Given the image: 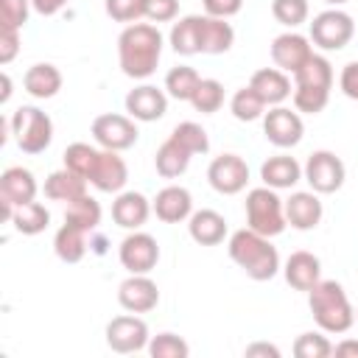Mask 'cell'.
Returning <instances> with one entry per match:
<instances>
[{
	"instance_id": "9c48e42d",
	"label": "cell",
	"mask_w": 358,
	"mask_h": 358,
	"mask_svg": "<svg viewBox=\"0 0 358 358\" xmlns=\"http://www.w3.org/2000/svg\"><path fill=\"white\" fill-rule=\"evenodd\" d=\"M106 347L112 352H120V355H131V352H140L148 347L151 336H148V324L145 319H140L137 313H120L115 319H109L106 324Z\"/></svg>"
},
{
	"instance_id": "7a4b0ae2",
	"label": "cell",
	"mask_w": 358,
	"mask_h": 358,
	"mask_svg": "<svg viewBox=\"0 0 358 358\" xmlns=\"http://www.w3.org/2000/svg\"><path fill=\"white\" fill-rule=\"evenodd\" d=\"M227 252H229V260L255 282L274 280L277 271L282 268L280 252L271 243V238H266V235H260V232H255L249 227H243V229L229 235Z\"/></svg>"
},
{
	"instance_id": "6da1fadb",
	"label": "cell",
	"mask_w": 358,
	"mask_h": 358,
	"mask_svg": "<svg viewBox=\"0 0 358 358\" xmlns=\"http://www.w3.org/2000/svg\"><path fill=\"white\" fill-rule=\"evenodd\" d=\"M162 34L154 22H131L117 36V64L123 76L143 81L157 73V64L162 59Z\"/></svg>"
},
{
	"instance_id": "ac0fdd59",
	"label": "cell",
	"mask_w": 358,
	"mask_h": 358,
	"mask_svg": "<svg viewBox=\"0 0 358 358\" xmlns=\"http://www.w3.org/2000/svg\"><path fill=\"white\" fill-rule=\"evenodd\" d=\"M322 215H324V207H322L319 193H313V190H296L285 199V221H288V227H294L299 232L316 229L322 224Z\"/></svg>"
},
{
	"instance_id": "d590c367",
	"label": "cell",
	"mask_w": 358,
	"mask_h": 358,
	"mask_svg": "<svg viewBox=\"0 0 358 358\" xmlns=\"http://www.w3.org/2000/svg\"><path fill=\"white\" fill-rule=\"evenodd\" d=\"M98 154H101V145H90V143H70V145L64 148V154H62V162H64V168H70L73 173H78V176L90 179V173H92V168H95Z\"/></svg>"
},
{
	"instance_id": "7dc6e473",
	"label": "cell",
	"mask_w": 358,
	"mask_h": 358,
	"mask_svg": "<svg viewBox=\"0 0 358 358\" xmlns=\"http://www.w3.org/2000/svg\"><path fill=\"white\" fill-rule=\"evenodd\" d=\"M338 87L350 101H358V62L344 64L341 76H338Z\"/></svg>"
},
{
	"instance_id": "ffe728a7",
	"label": "cell",
	"mask_w": 358,
	"mask_h": 358,
	"mask_svg": "<svg viewBox=\"0 0 358 358\" xmlns=\"http://www.w3.org/2000/svg\"><path fill=\"white\" fill-rule=\"evenodd\" d=\"M249 87L263 98L266 106H280L294 92V84H291L288 73H282L280 67H260V70H255L252 78H249Z\"/></svg>"
},
{
	"instance_id": "f35d334b",
	"label": "cell",
	"mask_w": 358,
	"mask_h": 358,
	"mask_svg": "<svg viewBox=\"0 0 358 358\" xmlns=\"http://www.w3.org/2000/svg\"><path fill=\"white\" fill-rule=\"evenodd\" d=\"M145 350H148L151 358H187L190 355V344L182 336H176V333H157V336H151Z\"/></svg>"
},
{
	"instance_id": "8d00e7d4",
	"label": "cell",
	"mask_w": 358,
	"mask_h": 358,
	"mask_svg": "<svg viewBox=\"0 0 358 358\" xmlns=\"http://www.w3.org/2000/svg\"><path fill=\"white\" fill-rule=\"evenodd\" d=\"M190 106L201 115H213L224 106V84L218 78H201L193 98H190Z\"/></svg>"
},
{
	"instance_id": "d6986e66",
	"label": "cell",
	"mask_w": 358,
	"mask_h": 358,
	"mask_svg": "<svg viewBox=\"0 0 358 358\" xmlns=\"http://www.w3.org/2000/svg\"><path fill=\"white\" fill-rule=\"evenodd\" d=\"M151 210L162 224H182L193 215V196L182 185H168L154 196Z\"/></svg>"
},
{
	"instance_id": "52a82bcc",
	"label": "cell",
	"mask_w": 358,
	"mask_h": 358,
	"mask_svg": "<svg viewBox=\"0 0 358 358\" xmlns=\"http://www.w3.org/2000/svg\"><path fill=\"white\" fill-rule=\"evenodd\" d=\"M308 36H310L313 48H319L324 53L341 50L355 36V20L341 8H324L308 22Z\"/></svg>"
},
{
	"instance_id": "db71d44e",
	"label": "cell",
	"mask_w": 358,
	"mask_h": 358,
	"mask_svg": "<svg viewBox=\"0 0 358 358\" xmlns=\"http://www.w3.org/2000/svg\"><path fill=\"white\" fill-rule=\"evenodd\" d=\"M355 322H358V308H355Z\"/></svg>"
},
{
	"instance_id": "f1b7e54d",
	"label": "cell",
	"mask_w": 358,
	"mask_h": 358,
	"mask_svg": "<svg viewBox=\"0 0 358 358\" xmlns=\"http://www.w3.org/2000/svg\"><path fill=\"white\" fill-rule=\"evenodd\" d=\"M235 45V28L227 20L201 14V53L221 56Z\"/></svg>"
},
{
	"instance_id": "681fc988",
	"label": "cell",
	"mask_w": 358,
	"mask_h": 358,
	"mask_svg": "<svg viewBox=\"0 0 358 358\" xmlns=\"http://www.w3.org/2000/svg\"><path fill=\"white\" fill-rule=\"evenodd\" d=\"M67 3H70V0H31L34 11L42 14V17H56Z\"/></svg>"
},
{
	"instance_id": "b9f144b4",
	"label": "cell",
	"mask_w": 358,
	"mask_h": 358,
	"mask_svg": "<svg viewBox=\"0 0 358 358\" xmlns=\"http://www.w3.org/2000/svg\"><path fill=\"white\" fill-rule=\"evenodd\" d=\"M103 11L115 22L131 25L145 17V0H103Z\"/></svg>"
},
{
	"instance_id": "2e32d148",
	"label": "cell",
	"mask_w": 358,
	"mask_h": 358,
	"mask_svg": "<svg viewBox=\"0 0 358 358\" xmlns=\"http://www.w3.org/2000/svg\"><path fill=\"white\" fill-rule=\"evenodd\" d=\"M117 302L129 313H148L159 305V288L148 274H129L117 285Z\"/></svg>"
},
{
	"instance_id": "ba28073f",
	"label": "cell",
	"mask_w": 358,
	"mask_h": 358,
	"mask_svg": "<svg viewBox=\"0 0 358 358\" xmlns=\"http://www.w3.org/2000/svg\"><path fill=\"white\" fill-rule=\"evenodd\" d=\"M302 179L310 185L313 193L319 196H330L336 190H341L344 179H347V168L341 162V157H336L333 151L327 148H319L313 151L305 165H302Z\"/></svg>"
},
{
	"instance_id": "bcb514c9",
	"label": "cell",
	"mask_w": 358,
	"mask_h": 358,
	"mask_svg": "<svg viewBox=\"0 0 358 358\" xmlns=\"http://www.w3.org/2000/svg\"><path fill=\"white\" fill-rule=\"evenodd\" d=\"M17 53H20V31L0 28V64H11Z\"/></svg>"
},
{
	"instance_id": "9a60e30c",
	"label": "cell",
	"mask_w": 358,
	"mask_h": 358,
	"mask_svg": "<svg viewBox=\"0 0 358 358\" xmlns=\"http://www.w3.org/2000/svg\"><path fill=\"white\" fill-rule=\"evenodd\" d=\"M123 106H126L129 117H134L140 123H154V120L165 117V112H168V92L154 84H140L126 92Z\"/></svg>"
},
{
	"instance_id": "816d5d0a",
	"label": "cell",
	"mask_w": 358,
	"mask_h": 358,
	"mask_svg": "<svg viewBox=\"0 0 358 358\" xmlns=\"http://www.w3.org/2000/svg\"><path fill=\"white\" fill-rule=\"evenodd\" d=\"M8 98H11V76L3 73V95H0V103H8Z\"/></svg>"
},
{
	"instance_id": "cb8c5ba5",
	"label": "cell",
	"mask_w": 358,
	"mask_h": 358,
	"mask_svg": "<svg viewBox=\"0 0 358 358\" xmlns=\"http://www.w3.org/2000/svg\"><path fill=\"white\" fill-rule=\"evenodd\" d=\"M187 232L199 246H218L227 238V218L218 210L201 207L187 218Z\"/></svg>"
},
{
	"instance_id": "f5cc1de1",
	"label": "cell",
	"mask_w": 358,
	"mask_h": 358,
	"mask_svg": "<svg viewBox=\"0 0 358 358\" xmlns=\"http://www.w3.org/2000/svg\"><path fill=\"white\" fill-rule=\"evenodd\" d=\"M327 6H333V8H338V6H344V3H350V0H324Z\"/></svg>"
},
{
	"instance_id": "4fadbf2b",
	"label": "cell",
	"mask_w": 358,
	"mask_h": 358,
	"mask_svg": "<svg viewBox=\"0 0 358 358\" xmlns=\"http://www.w3.org/2000/svg\"><path fill=\"white\" fill-rule=\"evenodd\" d=\"M207 182L221 196H238L249 185V165L238 154H221L207 165Z\"/></svg>"
},
{
	"instance_id": "5bb4252c",
	"label": "cell",
	"mask_w": 358,
	"mask_h": 358,
	"mask_svg": "<svg viewBox=\"0 0 358 358\" xmlns=\"http://www.w3.org/2000/svg\"><path fill=\"white\" fill-rule=\"evenodd\" d=\"M268 50H271V62H274V67H280V70L288 73V76H294V73H296V70L316 53L310 36L296 34V31H285V34L274 36Z\"/></svg>"
},
{
	"instance_id": "836d02e7",
	"label": "cell",
	"mask_w": 358,
	"mask_h": 358,
	"mask_svg": "<svg viewBox=\"0 0 358 358\" xmlns=\"http://www.w3.org/2000/svg\"><path fill=\"white\" fill-rule=\"evenodd\" d=\"M199 81H201V76H199L193 67L179 64V67H171V70H168L162 90L168 92V98H173V101H187V103H190V98H193Z\"/></svg>"
},
{
	"instance_id": "74e56055",
	"label": "cell",
	"mask_w": 358,
	"mask_h": 358,
	"mask_svg": "<svg viewBox=\"0 0 358 358\" xmlns=\"http://www.w3.org/2000/svg\"><path fill=\"white\" fill-rule=\"evenodd\" d=\"M171 137H173L179 145H185L193 157L210 151V137H207L204 126H199V123H193V120H182V123H176L173 131H171Z\"/></svg>"
},
{
	"instance_id": "8fae6325",
	"label": "cell",
	"mask_w": 358,
	"mask_h": 358,
	"mask_svg": "<svg viewBox=\"0 0 358 358\" xmlns=\"http://www.w3.org/2000/svg\"><path fill=\"white\" fill-rule=\"evenodd\" d=\"M117 260L129 274H151L159 263V243L154 235L131 229L117 246Z\"/></svg>"
},
{
	"instance_id": "1f68e13d",
	"label": "cell",
	"mask_w": 358,
	"mask_h": 358,
	"mask_svg": "<svg viewBox=\"0 0 358 358\" xmlns=\"http://www.w3.org/2000/svg\"><path fill=\"white\" fill-rule=\"evenodd\" d=\"M64 224H73V227H78V229L92 235L98 229V224H101V204H98V199L84 193L76 201H70L64 207Z\"/></svg>"
},
{
	"instance_id": "277c9868",
	"label": "cell",
	"mask_w": 358,
	"mask_h": 358,
	"mask_svg": "<svg viewBox=\"0 0 358 358\" xmlns=\"http://www.w3.org/2000/svg\"><path fill=\"white\" fill-rule=\"evenodd\" d=\"M333 90V64L327 56L313 53L296 73H294V109L302 115H319Z\"/></svg>"
},
{
	"instance_id": "3957f363",
	"label": "cell",
	"mask_w": 358,
	"mask_h": 358,
	"mask_svg": "<svg viewBox=\"0 0 358 358\" xmlns=\"http://www.w3.org/2000/svg\"><path fill=\"white\" fill-rule=\"evenodd\" d=\"M308 308L313 313L316 327L330 336H341L355 324V308L344 285L336 280H319L308 291Z\"/></svg>"
},
{
	"instance_id": "e575fe53",
	"label": "cell",
	"mask_w": 358,
	"mask_h": 358,
	"mask_svg": "<svg viewBox=\"0 0 358 358\" xmlns=\"http://www.w3.org/2000/svg\"><path fill=\"white\" fill-rule=\"evenodd\" d=\"M229 112H232L235 120H241V123H252V120H263V115H266V103H263V98L246 84V87L235 90V95L229 98Z\"/></svg>"
},
{
	"instance_id": "4316f807",
	"label": "cell",
	"mask_w": 358,
	"mask_h": 358,
	"mask_svg": "<svg viewBox=\"0 0 358 358\" xmlns=\"http://www.w3.org/2000/svg\"><path fill=\"white\" fill-rule=\"evenodd\" d=\"M87 185H90V182H87L84 176L73 173L70 168H59V171L48 173L42 190H45V196H48L50 201H64V204H70V201H76L78 196L90 193Z\"/></svg>"
},
{
	"instance_id": "484cf974",
	"label": "cell",
	"mask_w": 358,
	"mask_h": 358,
	"mask_svg": "<svg viewBox=\"0 0 358 358\" xmlns=\"http://www.w3.org/2000/svg\"><path fill=\"white\" fill-rule=\"evenodd\" d=\"M62 81H64V78H62L59 67L50 64V62L31 64V67L25 70V76H22V87H25V92H28L31 98H36V101H48V98L59 95Z\"/></svg>"
},
{
	"instance_id": "f6af8a7d",
	"label": "cell",
	"mask_w": 358,
	"mask_h": 358,
	"mask_svg": "<svg viewBox=\"0 0 358 358\" xmlns=\"http://www.w3.org/2000/svg\"><path fill=\"white\" fill-rule=\"evenodd\" d=\"M204 14L218 17V20H229L243 8V0H201Z\"/></svg>"
},
{
	"instance_id": "7c38bea8",
	"label": "cell",
	"mask_w": 358,
	"mask_h": 358,
	"mask_svg": "<svg viewBox=\"0 0 358 358\" xmlns=\"http://www.w3.org/2000/svg\"><path fill=\"white\" fill-rule=\"evenodd\" d=\"M263 134L277 148H294V145H299V140L305 134L302 115L296 109L282 106V103L268 106V112L263 115Z\"/></svg>"
},
{
	"instance_id": "5b68a950",
	"label": "cell",
	"mask_w": 358,
	"mask_h": 358,
	"mask_svg": "<svg viewBox=\"0 0 358 358\" xmlns=\"http://www.w3.org/2000/svg\"><path fill=\"white\" fill-rule=\"evenodd\" d=\"M243 213H246V227L266 235V238H277L280 232H285L288 221H285V201L277 196L274 187H252L246 193L243 201Z\"/></svg>"
},
{
	"instance_id": "7bdbcfd3",
	"label": "cell",
	"mask_w": 358,
	"mask_h": 358,
	"mask_svg": "<svg viewBox=\"0 0 358 358\" xmlns=\"http://www.w3.org/2000/svg\"><path fill=\"white\" fill-rule=\"evenodd\" d=\"M31 0H3V25L0 28H14L20 31L28 22L31 14Z\"/></svg>"
},
{
	"instance_id": "d6a6232c",
	"label": "cell",
	"mask_w": 358,
	"mask_h": 358,
	"mask_svg": "<svg viewBox=\"0 0 358 358\" xmlns=\"http://www.w3.org/2000/svg\"><path fill=\"white\" fill-rule=\"evenodd\" d=\"M50 224V210L42 204V201H28L22 207L14 210V218H11V227L20 232V235H39L45 232Z\"/></svg>"
},
{
	"instance_id": "44dd1931",
	"label": "cell",
	"mask_w": 358,
	"mask_h": 358,
	"mask_svg": "<svg viewBox=\"0 0 358 358\" xmlns=\"http://www.w3.org/2000/svg\"><path fill=\"white\" fill-rule=\"evenodd\" d=\"M282 277L294 291H305L308 294L322 280V260L313 252H305V249L291 252L285 266H282Z\"/></svg>"
},
{
	"instance_id": "ab89813d",
	"label": "cell",
	"mask_w": 358,
	"mask_h": 358,
	"mask_svg": "<svg viewBox=\"0 0 358 358\" xmlns=\"http://www.w3.org/2000/svg\"><path fill=\"white\" fill-rule=\"evenodd\" d=\"M294 355L296 358H330L333 341L324 336V330H308L294 341Z\"/></svg>"
},
{
	"instance_id": "83f0119b",
	"label": "cell",
	"mask_w": 358,
	"mask_h": 358,
	"mask_svg": "<svg viewBox=\"0 0 358 358\" xmlns=\"http://www.w3.org/2000/svg\"><path fill=\"white\" fill-rule=\"evenodd\" d=\"M168 42L173 53L179 56H196L201 53V14H187L179 17L168 34Z\"/></svg>"
},
{
	"instance_id": "ee69618b",
	"label": "cell",
	"mask_w": 358,
	"mask_h": 358,
	"mask_svg": "<svg viewBox=\"0 0 358 358\" xmlns=\"http://www.w3.org/2000/svg\"><path fill=\"white\" fill-rule=\"evenodd\" d=\"M179 17V0H145V20L148 22H171Z\"/></svg>"
},
{
	"instance_id": "f546056e",
	"label": "cell",
	"mask_w": 358,
	"mask_h": 358,
	"mask_svg": "<svg viewBox=\"0 0 358 358\" xmlns=\"http://www.w3.org/2000/svg\"><path fill=\"white\" fill-rule=\"evenodd\" d=\"M190 159H193V154L168 134V140L154 154V168H157V173L162 179H176L190 168Z\"/></svg>"
},
{
	"instance_id": "4dcf8cb0",
	"label": "cell",
	"mask_w": 358,
	"mask_h": 358,
	"mask_svg": "<svg viewBox=\"0 0 358 358\" xmlns=\"http://www.w3.org/2000/svg\"><path fill=\"white\" fill-rule=\"evenodd\" d=\"M87 235H90V232H84V229H78V227H73V224H62L59 232H56V238H53V252H56V257H59L62 263H78V260H84V255H87V249H90Z\"/></svg>"
},
{
	"instance_id": "f907efd6",
	"label": "cell",
	"mask_w": 358,
	"mask_h": 358,
	"mask_svg": "<svg viewBox=\"0 0 358 358\" xmlns=\"http://www.w3.org/2000/svg\"><path fill=\"white\" fill-rule=\"evenodd\" d=\"M333 355H338V358H358V338H344V341L333 344Z\"/></svg>"
},
{
	"instance_id": "c3c4849f",
	"label": "cell",
	"mask_w": 358,
	"mask_h": 358,
	"mask_svg": "<svg viewBox=\"0 0 358 358\" xmlns=\"http://www.w3.org/2000/svg\"><path fill=\"white\" fill-rule=\"evenodd\" d=\"M249 358H280V347H274V344H268V341H252L246 350H243Z\"/></svg>"
},
{
	"instance_id": "7402d4cb",
	"label": "cell",
	"mask_w": 358,
	"mask_h": 358,
	"mask_svg": "<svg viewBox=\"0 0 358 358\" xmlns=\"http://www.w3.org/2000/svg\"><path fill=\"white\" fill-rule=\"evenodd\" d=\"M151 201L137 190H120L112 201V221L123 229H140L151 215Z\"/></svg>"
},
{
	"instance_id": "e0dca14e",
	"label": "cell",
	"mask_w": 358,
	"mask_h": 358,
	"mask_svg": "<svg viewBox=\"0 0 358 358\" xmlns=\"http://www.w3.org/2000/svg\"><path fill=\"white\" fill-rule=\"evenodd\" d=\"M98 193H120L129 182V165L126 159L120 157V151H109V148H101L98 159H95V168L87 179Z\"/></svg>"
},
{
	"instance_id": "d4e9b609",
	"label": "cell",
	"mask_w": 358,
	"mask_h": 358,
	"mask_svg": "<svg viewBox=\"0 0 358 358\" xmlns=\"http://www.w3.org/2000/svg\"><path fill=\"white\" fill-rule=\"evenodd\" d=\"M260 179L266 187L291 190L302 179V165L291 154H274L260 165Z\"/></svg>"
},
{
	"instance_id": "30bf717a",
	"label": "cell",
	"mask_w": 358,
	"mask_h": 358,
	"mask_svg": "<svg viewBox=\"0 0 358 358\" xmlns=\"http://www.w3.org/2000/svg\"><path fill=\"white\" fill-rule=\"evenodd\" d=\"M92 131V140L101 145V148H109V151H129L140 131H137V123L134 117L129 115H117V112H103L92 120L90 126Z\"/></svg>"
},
{
	"instance_id": "8992f818",
	"label": "cell",
	"mask_w": 358,
	"mask_h": 358,
	"mask_svg": "<svg viewBox=\"0 0 358 358\" xmlns=\"http://www.w3.org/2000/svg\"><path fill=\"white\" fill-rule=\"evenodd\" d=\"M8 117H11V134L22 154L34 157L48 151V145L53 143V120L48 112L25 103V106H17Z\"/></svg>"
},
{
	"instance_id": "60d3db41",
	"label": "cell",
	"mask_w": 358,
	"mask_h": 358,
	"mask_svg": "<svg viewBox=\"0 0 358 358\" xmlns=\"http://www.w3.org/2000/svg\"><path fill=\"white\" fill-rule=\"evenodd\" d=\"M308 14H310L308 0H271V17L291 31L308 22Z\"/></svg>"
},
{
	"instance_id": "603a6c76",
	"label": "cell",
	"mask_w": 358,
	"mask_h": 358,
	"mask_svg": "<svg viewBox=\"0 0 358 358\" xmlns=\"http://www.w3.org/2000/svg\"><path fill=\"white\" fill-rule=\"evenodd\" d=\"M36 190H39V185H36L34 173L22 165H11L0 173V199L11 201L14 207H22V204L34 201Z\"/></svg>"
}]
</instances>
